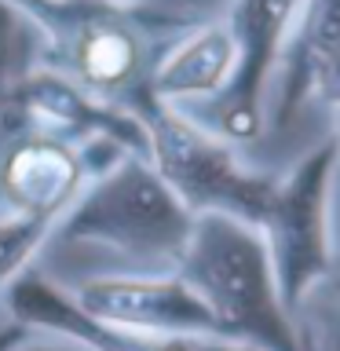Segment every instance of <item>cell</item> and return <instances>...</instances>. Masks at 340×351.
I'll return each instance as SVG.
<instances>
[{
  "mask_svg": "<svg viewBox=\"0 0 340 351\" xmlns=\"http://www.w3.org/2000/svg\"><path fill=\"white\" fill-rule=\"evenodd\" d=\"M194 216L147 154H125L81 186L48 227L29 274L70 293L95 278L172 274Z\"/></svg>",
  "mask_w": 340,
  "mask_h": 351,
  "instance_id": "cell-1",
  "label": "cell"
},
{
  "mask_svg": "<svg viewBox=\"0 0 340 351\" xmlns=\"http://www.w3.org/2000/svg\"><path fill=\"white\" fill-rule=\"evenodd\" d=\"M175 274L212 318L216 337L256 351H296L293 311L260 227L234 216H194Z\"/></svg>",
  "mask_w": 340,
  "mask_h": 351,
  "instance_id": "cell-2",
  "label": "cell"
},
{
  "mask_svg": "<svg viewBox=\"0 0 340 351\" xmlns=\"http://www.w3.org/2000/svg\"><path fill=\"white\" fill-rule=\"evenodd\" d=\"M340 180V154L333 136L285 165L274 183L271 205L260 219L282 300L296 311L337 263L333 191Z\"/></svg>",
  "mask_w": 340,
  "mask_h": 351,
  "instance_id": "cell-3",
  "label": "cell"
},
{
  "mask_svg": "<svg viewBox=\"0 0 340 351\" xmlns=\"http://www.w3.org/2000/svg\"><path fill=\"white\" fill-rule=\"evenodd\" d=\"M147 158L191 216H234L260 227L278 172L252 165L241 150L208 136L169 106L147 117Z\"/></svg>",
  "mask_w": 340,
  "mask_h": 351,
  "instance_id": "cell-4",
  "label": "cell"
},
{
  "mask_svg": "<svg viewBox=\"0 0 340 351\" xmlns=\"http://www.w3.org/2000/svg\"><path fill=\"white\" fill-rule=\"evenodd\" d=\"M62 293V289H59ZM88 322L143 337H216L212 318L197 296L180 282V274H125V278H95L62 293Z\"/></svg>",
  "mask_w": 340,
  "mask_h": 351,
  "instance_id": "cell-5",
  "label": "cell"
},
{
  "mask_svg": "<svg viewBox=\"0 0 340 351\" xmlns=\"http://www.w3.org/2000/svg\"><path fill=\"white\" fill-rule=\"evenodd\" d=\"M234 37L227 22L183 29L165 51H158L150 70V99L158 106L180 110L219 95L234 73Z\"/></svg>",
  "mask_w": 340,
  "mask_h": 351,
  "instance_id": "cell-6",
  "label": "cell"
},
{
  "mask_svg": "<svg viewBox=\"0 0 340 351\" xmlns=\"http://www.w3.org/2000/svg\"><path fill=\"white\" fill-rule=\"evenodd\" d=\"M238 0H132V15L143 19L150 29H194L208 22H223Z\"/></svg>",
  "mask_w": 340,
  "mask_h": 351,
  "instance_id": "cell-7",
  "label": "cell"
},
{
  "mask_svg": "<svg viewBox=\"0 0 340 351\" xmlns=\"http://www.w3.org/2000/svg\"><path fill=\"white\" fill-rule=\"evenodd\" d=\"M296 351H340V300L315 289L293 311Z\"/></svg>",
  "mask_w": 340,
  "mask_h": 351,
  "instance_id": "cell-8",
  "label": "cell"
},
{
  "mask_svg": "<svg viewBox=\"0 0 340 351\" xmlns=\"http://www.w3.org/2000/svg\"><path fill=\"white\" fill-rule=\"evenodd\" d=\"M311 99H322V103L340 110V40L318 59V66L311 70Z\"/></svg>",
  "mask_w": 340,
  "mask_h": 351,
  "instance_id": "cell-9",
  "label": "cell"
},
{
  "mask_svg": "<svg viewBox=\"0 0 340 351\" xmlns=\"http://www.w3.org/2000/svg\"><path fill=\"white\" fill-rule=\"evenodd\" d=\"M8 351H95V348L77 340V337L51 333V329H26Z\"/></svg>",
  "mask_w": 340,
  "mask_h": 351,
  "instance_id": "cell-10",
  "label": "cell"
},
{
  "mask_svg": "<svg viewBox=\"0 0 340 351\" xmlns=\"http://www.w3.org/2000/svg\"><path fill=\"white\" fill-rule=\"evenodd\" d=\"M26 329H29V326H22V322H15L11 315L0 311V351H8V348L22 337V333H26Z\"/></svg>",
  "mask_w": 340,
  "mask_h": 351,
  "instance_id": "cell-11",
  "label": "cell"
},
{
  "mask_svg": "<svg viewBox=\"0 0 340 351\" xmlns=\"http://www.w3.org/2000/svg\"><path fill=\"white\" fill-rule=\"evenodd\" d=\"M318 289H326L329 296H337V300H340V252H337V263H333V271H329V278L318 285Z\"/></svg>",
  "mask_w": 340,
  "mask_h": 351,
  "instance_id": "cell-12",
  "label": "cell"
},
{
  "mask_svg": "<svg viewBox=\"0 0 340 351\" xmlns=\"http://www.w3.org/2000/svg\"><path fill=\"white\" fill-rule=\"evenodd\" d=\"M333 143H337V154H340V110H337V132H333Z\"/></svg>",
  "mask_w": 340,
  "mask_h": 351,
  "instance_id": "cell-13",
  "label": "cell"
}]
</instances>
